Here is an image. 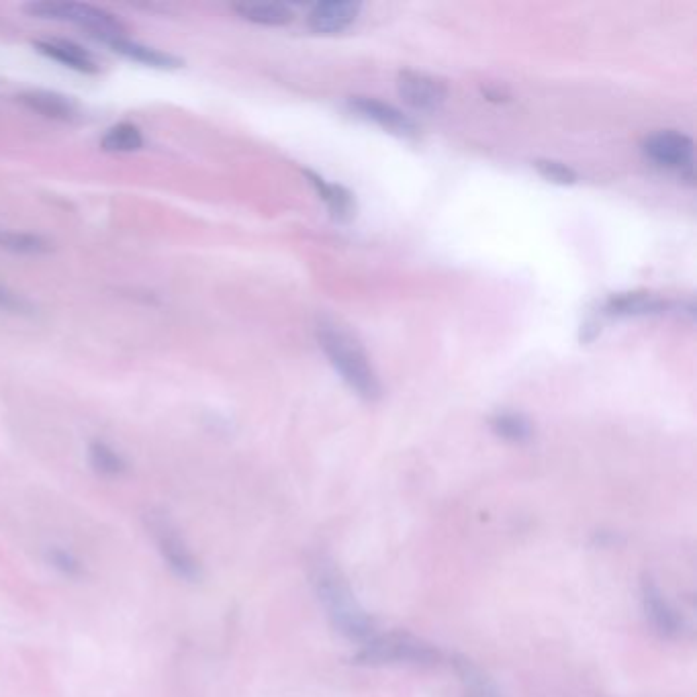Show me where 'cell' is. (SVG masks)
Masks as SVG:
<instances>
[{"mask_svg": "<svg viewBox=\"0 0 697 697\" xmlns=\"http://www.w3.org/2000/svg\"><path fill=\"white\" fill-rule=\"evenodd\" d=\"M234 11L246 21L258 25H287L293 19V11L285 5H238Z\"/></svg>", "mask_w": 697, "mask_h": 697, "instance_id": "19", "label": "cell"}, {"mask_svg": "<svg viewBox=\"0 0 697 697\" xmlns=\"http://www.w3.org/2000/svg\"><path fill=\"white\" fill-rule=\"evenodd\" d=\"M307 176L311 178V184L317 189L319 197L325 201V205L330 207L332 215L338 221L352 219V215H354V199H352V195L346 189L338 187V184H328V182H325L323 178H319L313 172H307Z\"/></svg>", "mask_w": 697, "mask_h": 697, "instance_id": "15", "label": "cell"}, {"mask_svg": "<svg viewBox=\"0 0 697 697\" xmlns=\"http://www.w3.org/2000/svg\"><path fill=\"white\" fill-rule=\"evenodd\" d=\"M25 11L31 17L39 19H54V21H68L78 27H84L101 41L119 39L125 37L127 27L105 9L82 5V3H56V0H45V3H31L25 7Z\"/></svg>", "mask_w": 697, "mask_h": 697, "instance_id": "4", "label": "cell"}, {"mask_svg": "<svg viewBox=\"0 0 697 697\" xmlns=\"http://www.w3.org/2000/svg\"><path fill=\"white\" fill-rule=\"evenodd\" d=\"M33 48L43 54V56H48L72 70H78V72H86V74H97L99 72V66L95 62V58H92L84 48H80L78 43L74 41H66V39H37L33 41Z\"/></svg>", "mask_w": 697, "mask_h": 697, "instance_id": "11", "label": "cell"}, {"mask_svg": "<svg viewBox=\"0 0 697 697\" xmlns=\"http://www.w3.org/2000/svg\"><path fill=\"white\" fill-rule=\"evenodd\" d=\"M534 166L546 180L556 182V184H573L577 180V174L569 166H565L563 162L538 160Z\"/></svg>", "mask_w": 697, "mask_h": 697, "instance_id": "23", "label": "cell"}, {"mask_svg": "<svg viewBox=\"0 0 697 697\" xmlns=\"http://www.w3.org/2000/svg\"><path fill=\"white\" fill-rule=\"evenodd\" d=\"M21 103L31 111L54 121H74L78 117V107L70 97L50 90L25 92V95H21Z\"/></svg>", "mask_w": 697, "mask_h": 697, "instance_id": "12", "label": "cell"}, {"mask_svg": "<svg viewBox=\"0 0 697 697\" xmlns=\"http://www.w3.org/2000/svg\"><path fill=\"white\" fill-rule=\"evenodd\" d=\"M491 430L499 438H503L507 442H514V444L528 442L534 434L532 424L520 413H497L491 420Z\"/></svg>", "mask_w": 697, "mask_h": 697, "instance_id": "18", "label": "cell"}, {"mask_svg": "<svg viewBox=\"0 0 697 697\" xmlns=\"http://www.w3.org/2000/svg\"><path fill=\"white\" fill-rule=\"evenodd\" d=\"M48 561L50 565L60 571L66 577H80L82 575V563L76 559V556L64 548H52L48 552Z\"/></svg>", "mask_w": 697, "mask_h": 697, "instance_id": "22", "label": "cell"}, {"mask_svg": "<svg viewBox=\"0 0 697 697\" xmlns=\"http://www.w3.org/2000/svg\"><path fill=\"white\" fill-rule=\"evenodd\" d=\"M88 460H90V467L103 477H119L127 471L125 458L115 448H111L109 444L101 440H95L88 446Z\"/></svg>", "mask_w": 697, "mask_h": 697, "instance_id": "16", "label": "cell"}, {"mask_svg": "<svg viewBox=\"0 0 697 697\" xmlns=\"http://www.w3.org/2000/svg\"><path fill=\"white\" fill-rule=\"evenodd\" d=\"M640 599H642V610L648 620V624L653 626V630L663 636V638H677L683 632V618L677 614V610L671 606L657 581L644 575L640 581Z\"/></svg>", "mask_w": 697, "mask_h": 697, "instance_id": "7", "label": "cell"}, {"mask_svg": "<svg viewBox=\"0 0 697 697\" xmlns=\"http://www.w3.org/2000/svg\"><path fill=\"white\" fill-rule=\"evenodd\" d=\"M350 107L352 111H356L360 117L364 119H370V121H375L377 125L389 129L391 133H397V135H403V137H411L417 133V127L415 123L405 117L401 111H397L395 107L391 105H385L377 99H368V97H356L350 101Z\"/></svg>", "mask_w": 697, "mask_h": 697, "instance_id": "10", "label": "cell"}, {"mask_svg": "<svg viewBox=\"0 0 697 697\" xmlns=\"http://www.w3.org/2000/svg\"><path fill=\"white\" fill-rule=\"evenodd\" d=\"M452 667L460 679L464 697H503L489 673H485L475 661L456 655L452 657Z\"/></svg>", "mask_w": 697, "mask_h": 697, "instance_id": "13", "label": "cell"}, {"mask_svg": "<svg viewBox=\"0 0 697 697\" xmlns=\"http://www.w3.org/2000/svg\"><path fill=\"white\" fill-rule=\"evenodd\" d=\"M101 146L105 152H137L144 146V135L139 131V127L131 123H119L105 133V137L101 139Z\"/></svg>", "mask_w": 697, "mask_h": 697, "instance_id": "17", "label": "cell"}, {"mask_svg": "<svg viewBox=\"0 0 697 697\" xmlns=\"http://www.w3.org/2000/svg\"><path fill=\"white\" fill-rule=\"evenodd\" d=\"M360 5L350 3V0H330V3H319L309 13V25L315 33L334 35L348 29L360 15Z\"/></svg>", "mask_w": 697, "mask_h": 697, "instance_id": "9", "label": "cell"}, {"mask_svg": "<svg viewBox=\"0 0 697 697\" xmlns=\"http://www.w3.org/2000/svg\"><path fill=\"white\" fill-rule=\"evenodd\" d=\"M644 156L669 170H687L691 174L693 162V142L679 131H659L644 139L642 144Z\"/></svg>", "mask_w": 697, "mask_h": 697, "instance_id": "6", "label": "cell"}, {"mask_svg": "<svg viewBox=\"0 0 697 697\" xmlns=\"http://www.w3.org/2000/svg\"><path fill=\"white\" fill-rule=\"evenodd\" d=\"M0 309L9 311V313H29L31 305H29V301H25L21 295L11 291L9 287L0 285Z\"/></svg>", "mask_w": 697, "mask_h": 697, "instance_id": "24", "label": "cell"}, {"mask_svg": "<svg viewBox=\"0 0 697 697\" xmlns=\"http://www.w3.org/2000/svg\"><path fill=\"white\" fill-rule=\"evenodd\" d=\"M442 659L440 650L411 632L393 630L387 634H373L354 655L356 665L383 667V665H413L434 667Z\"/></svg>", "mask_w": 697, "mask_h": 697, "instance_id": "3", "label": "cell"}, {"mask_svg": "<svg viewBox=\"0 0 697 697\" xmlns=\"http://www.w3.org/2000/svg\"><path fill=\"white\" fill-rule=\"evenodd\" d=\"M109 48L133 62H139V64H146V66H152V68H180L182 66V60L172 56V54H166V52H160L156 48H148V45L144 43H137V41H131L127 37H119V39H109L105 41Z\"/></svg>", "mask_w": 697, "mask_h": 697, "instance_id": "14", "label": "cell"}, {"mask_svg": "<svg viewBox=\"0 0 697 697\" xmlns=\"http://www.w3.org/2000/svg\"><path fill=\"white\" fill-rule=\"evenodd\" d=\"M663 309V303L650 295H640V293H628L614 297L608 303V311L612 315H642V313H655Z\"/></svg>", "mask_w": 697, "mask_h": 697, "instance_id": "20", "label": "cell"}, {"mask_svg": "<svg viewBox=\"0 0 697 697\" xmlns=\"http://www.w3.org/2000/svg\"><path fill=\"white\" fill-rule=\"evenodd\" d=\"M146 524H148V530L158 546V552L164 559L166 567L178 579H184L189 583L197 581L201 577V565L195 559V554L189 548V544L184 542V538L180 536L174 522L168 518V514L152 509V511H148Z\"/></svg>", "mask_w": 697, "mask_h": 697, "instance_id": "5", "label": "cell"}, {"mask_svg": "<svg viewBox=\"0 0 697 697\" xmlns=\"http://www.w3.org/2000/svg\"><path fill=\"white\" fill-rule=\"evenodd\" d=\"M0 248L9 250L13 254H27V256L48 254L52 250L48 240L33 234H19V231H3V234H0Z\"/></svg>", "mask_w": 697, "mask_h": 697, "instance_id": "21", "label": "cell"}, {"mask_svg": "<svg viewBox=\"0 0 697 697\" xmlns=\"http://www.w3.org/2000/svg\"><path fill=\"white\" fill-rule=\"evenodd\" d=\"M317 340L332 366L358 397L366 401H377L381 397V383L373 364H370L366 352L352 334L336 323H321Z\"/></svg>", "mask_w": 697, "mask_h": 697, "instance_id": "2", "label": "cell"}, {"mask_svg": "<svg viewBox=\"0 0 697 697\" xmlns=\"http://www.w3.org/2000/svg\"><path fill=\"white\" fill-rule=\"evenodd\" d=\"M309 579L317 601L338 634L352 642H366L375 634V620L360 606L346 575L330 556H315L309 565Z\"/></svg>", "mask_w": 697, "mask_h": 697, "instance_id": "1", "label": "cell"}, {"mask_svg": "<svg viewBox=\"0 0 697 697\" xmlns=\"http://www.w3.org/2000/svg\"><path fill=\"white\" fill-rule=\"evenodd\" d=\"M399 97L417 111H438L448 95L444 80L422 72H401L397 80Z\"/></svg>", "mask_w": 697, "mask_h": 697, "instance_id": "8", "label": "cell"}]
</instances>
